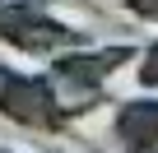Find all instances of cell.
Instances as JSON below:
<instances>
[{
    "label": "cell",
    "instance_id": "cell-1",
    "mask_svg": "<svg viewBox=\"0 0 158 153\" xmlns=\"http://www.w3.org/2000/svg\"><path fill=\"white\" fill-rule=\"evenodd\" d=\"M116 130H121V139H126L130 148H149V144L158 139V102H135V107H126L121 121H116Z\"/></svg>",
    "mask_w": 158,
    "mask_h": 153
},
{
    "label": "cell",
    "instance_id": "cell-2",
    "mask_svg": "<svg viewBox=\"0 0 158 153\" xmlns=\"http://www.w3.org/2000/svg\"><path fill=\"white\" fill-rule=\"evenodd\" d=\"M144 84H158V46H153V56H149V65H144Z\"/></svg>",
    "mask_w": 158,
    "mask_h": 153
}]
</instances>
